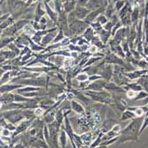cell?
Returning a JSON list of instances; mask_svg holds the SVG:
<instances>
[{
    "label": "cell",
    "mask_w": 148,
    "mask_h": 148,
    "mask_svg": "<svg viewBox=\"0 0 148 148\" xmlns=\"http://www.w3.org/2000/svg\"><path fill=\"white\" fill-rule=\"evenodd\" d=\"M67 13H66L65 11H62L60 13H59L57 26H58V29H60V30H63L65 33L67 32L68 34V20Z\"/></svg>",
    "instance_id": "3957f363"
},
{
    "label": "cell",
    "mask_w": 148,
    "mask_h": 148,
    "mask_svg": "<svg viewBox=\"0 0 148 148\" xmlns=\"http://www.w3.org/2000/svg\"><path fill=\"white\" fill-rule=\"evenodd\" d=\"M102 137H103V133L98 134V137L96 139V141L92 145H90V147H96L98 145H100L101 143V141H102Z\"/></svg>",
    "instance_id": "1f68e13d"
},
{
    "label": "cell",
    "mask_w": 148,
    "mask_h": 148,
    "mask_svg": "<svg viewBox=\"0 0 148 148\" xmlns=\"http://www.w3.org/2000/svg\"><path fill=\"white\" fill-rule=\"evenodd\" d=\"M97 21L100 22V23L101 24V25H105V24L108 21V17H106V15L100 14V15L97 18Z\"/></svg>",
    "instance_id": "4316f807"
},
{
    "label": "cell",
    "mask_w": 148,
    "mask_h": 148,
    "mask_svg": "<svg viewBox=\"0 0 148 148\" xmlns=\"http://www.w3.org/2000/svg\"><path fill=\"white\" fill-rule=\"evenodd\" d=\"M54 114L53 113H49V114H47V115L45 116V118H44V121L45 122H47V123H52L53 121H54Z\"/></svg>",
    "instance_id": "d6a6232c"
},
{
    "label": "cell",
    "mask_w": 148,
    "mask_h": 148,
    "mask_svg": "<svg viewBox=\"0 0 148 148\" xmlns=\"http://www.w3.org/2000/svg\"><path fill=\"white\" fill-rule=\"evenodd\" d=\"M36 1H37V0H28V1H27V4H28V5H29L30 4L34 3V2H36Z\"/></svg>",
    "instance_id": "db71d44e"
},
{
    "label": "cell",
    "mask_w": 148,
    "mask_h": 148,
    "mask_svg": "<svg viewBox=\"0 0 148 148\" xmlns=\"http://www.w3.org/2000/svg\"><path fill=\"white\" fill-rule=\"evenodd\" d=\"M10 131L11 130H9L8 129H6V128H5L3 130H2V136L3 137H9L10 136Z\"/></svg>",
    "instance_id": "f6af8a7d"
},
{
    "label": "cell",
    "mask_w": 148,
    "mask_h": 148,
    "mask_svg": "<svg viewBox=\"0 0 148 148\" xmlns=\"http://www.w3.org/2000/svg\"><path fill=\"white\" fill-rule=\"evenodd\" d=\"M71 106H72L73 110L76 113H84V109L83 106L75 100L71 101Z\"/></svg>",
    "instance_id": "4fadbf2b"
},
{
    "label": "cell",
    "mask_w": 148,
    "mask_h": 148,
    "mask_svg": "<svg viewBox=\"0 0 148 148\" xmlns=\"http://www.w3.org/2000/svg\"><path fill=\"white\" fill-rule=\"evenodd\" d=\"M63 39H64V31L60 29L59 35L54 38L53 43H59V41H61V40H63Z\"/></svg>",
    "instance_id": "4dcf8cb0"
},
{
    "label": "cell",
    "mask_w": 148,
    "mask_h": 148,
    "mask_svg": "<svg viewBox=\"0 0 148 148\" xmlns=\"http://www.w3.org/2000/svg\"><path fill=\"white\" fill-rule=\"evenodd\" d=\"M1 1H2V0H1Z\"/></svg>",
    "instance_id": "6f0895ef"
},
{
    "label": "cell",
    "mask_w": 148,
    "mask_h": 148,
    "mask_svg": "<svg viewBox=\"0 0 148 148\" xmlns=\"http://www.w3.org/2000/svg\"><path fill=\"white\" fill-rule=\"evenodd\" d=\"M147 125H148V119H147V120L145 121V122L144 123V125H143V127H142V129H141V131H142V130H143V129H144Z\"/></svg>",
    "instance_id": "f5cc1de1"
},
{
    "label": "cell",
    "mask_w": 148,
    "mask_h": 148,
    "mask_svg": "<svg viewBox=\"0 0 148 148\" xmlns=\"http://www.w3.org/2000/svg\"><path fill=\"white\" fill-rule=\"evenodd\" d=\"M113 28V23H112L111 21H108V22H106V23L105 24V26H104V29H105L106 30L109 31V32L112 31Z\"/></svg>",
    "instance_id": "74e56055"
},
{
    "label": "cell",
    "mask_w": 148,
    "mask_h": 148,
    "mask_svg": "<svg viewBox=\"0 0 148 148\" xmlns=\"http://www.w3.org/2000/svg\"><path fill=\"white\" fill-rule=\"evenodd\" d=\"M137 17H138V9H137V8H135L134 9V11H133V13H132V21L134 22V23H136V21H137Z\"/></svg>",
    "instance_id": "f35d334b"
},
{
    "label": "cell",
    "mask_w": 148,
    "mask_h": 148,
    "mask_svg": "<svg viewBox=\"0 0 148 148\" xmlns=\"http://www.w3.org/2000/svg\"><path fill=\"white\" fill-rule=\"evenodd\" d=\"M127 95H128L129 98H132V96H133V97L136 96V93H135L134 92H132V90H129V92H127Z\"/></svg>",
    "instance_id": "f907efd6"
},
{
    "label": "cell",
    "mask_w": 148,
    "mask_h": 148,
    "mask_svg": "<svg viewBox=\"0 0 148 148\" xmlns=\"http://www.w3.org/2000/svg\"><path fill=\"white\" fill-rule=\"evenodd\" d=\"M65 58L63 56H60V55H58V56H53L52 58H50V60L52 61V62H55L57 65H59V66H60V65H62L63 63H64V61H65Z\"/></svg>",
    "instance_id": "ffe728a7"
},
{
    "label": "cell",
    "mask_w": 148,
    "mask_h": 148,
    "mask_svg": "<svg viewBox=\"0 0 148 148\" xmlns=\"http://www.w3.org/2000/svg\"><path fill=\"white\" fill-rule=\"evenodd\" d=\"M66 133L64 130L61 131V134H60V142H61V146L65 147L66 143H67V137H66Z\"/></svg>",
    "instance_id": "f546056e"
},
{
    "label": "cell",
    "mask_w": 148,
    "mask_h": 148,
    "mask_svg": "<svg viewBox=\"0 0 148 148\" xmlns=\"http://www.w3.org/2000/svg\"><path fill=\"white\" fill-rule=\"evenodd\" d=\"M124 0H118V1H116L115 3V9L117 11H120L121 8L124 6Z\"/></svg>",
    "instance_id": "e575fe53"
},
{
    "label": "cell",
    "mask_w": 148,
    "mask_h": 148,
    "mask_svg": "<svg viewBox=\"0 0 148 148\" xmlns=\"http://www.w3.org/2000/svg\"><path fill=\"white\" fill-rule=\"evenodd\" d=\"M13 41V38H6V39H3L1 41V48H4L7 44H10Z\"/></svg>",
    "instance_id": "ab89813d"
},
{
    "label": "cell",
    "mask_w": 148,
    "mask_h": 148,
    "mask_svg": "<svg viewBox=\"0 0 148 148\" xmlns=\"http://www.w3.org/2000/svg\"><path fill=\"white\" fill-rule=\"evenodd\" d=\"M13 22V18H8L7 20L4 21L2 23H1V29H6L9 25H11V24Z\"/></svg>",
    "instance_id": "cb8c5ba5"
},
{
    "label": "cell",
    "mask_w": 148,
    "mask_h": 148,
    "mask_svg": "<svg viewBox=\"0 0 148 148\" xmlns=\"http://www.w3.org/2000/svg\"><path fill=\"white\" fill-rule=\"evenodd\" d=\"M84 37H85V39H87L88 41H92V38L94 37V31H93V28L92 27H88V29L84 31Z\"/></svg>",
    "instance_id": "9a60e30c"
},
{
    "label": "cell",
    "mask_w": 148,
    "mask_h": 148,
    "mask_svg": "<svg viewBox=\"0 0 148 148\" xmlns=\"http://www.w3.org/2000/svg\"><path fill=\"white\" fill-rule=\"evenodd\" d=\"M54 3H55V7H56L57 13H60L62 12V7H63V5H61V1L60 0H54Z\"/></svg>",
    "instance_id": "83f0119b"
},
{
    "label": "cell",
    "mask_w": 148,
    "mask_h": 148,
    "mask_svg": "<svg viewBox=\"0 0 148 148\" xmlns=\"http://www.w3.org/2000/svg\"><path fill=\"white\" fill-rule=\"evenodd\" d=\"M76 79L80 82H86L88 80V75L87 74H81V75L77 76Z\"/></svg>",
    "instance_id": "8d00e7d4"
},
{
    "label": "cell",
    "mask_w": 148,
    "mask_h": 148,
    "mask_svg": "<svg viewBox=\"0 0 148 148\" xmlns=\"http://www.w3.org/2000/svg\"><path fill=\"white\" fill-rule=\"evenodd\" d=\"M24 116H25L28 120L29 119H34L37 115H36V113L35 111H32V110H25V111H22Z\"/></svg>",
    "instance_id": "7402d4cb"
},
{
    "label": "cell",
    "mask_w": 148,
    "mask_h": 148,
    "mask_svg": "<svg viewBox=\"0 0 148 148\" xmlns=\"http://www.w3.org/2000/svg\"><path fill=\"white\" fill-rule=\"evenodd\" d=\"M20 1H28V0H20Z\"/></svg>",
    "instance_id": "11a10c76"
},
{
    "label": "cell",
    "mask_w": 148,
    "mask_h": 148,
    "mask_svg": "<svg viewBox=\"0 0 148 148\" xmlns=\"http://www.w3.org/2000/svg\"><path fill=\"white\" fill-rule=\"evenodd\" d=\"M116 1H118V0H116Z\"/></svg>",
    "instance_id": "9f6ffc18"
},
{
    "label": "cell",
    "mask_w": 148,
    "mask_h": 148,
    "mask_svg": "<svg viewBox=\"0 0 148 148\" xmlns=\"http://www.w3.org/2000/svg\"><path fill=\"white\" fill-rule=\"evenodd\" d=\"M88 29V23L82 20H75L73 22L69 23L68 25V34L70 36L76 37L84 33Z\"/></svg>",
    "instance_id": "6da1fadb"
},
{
    "label": "cell",
    "mask_w": 148,
    "mask_h": 148,
    "mask_svg": "<svg viewBox=\"0 0 148 148\" xmlns=\"http://www.w3.org/2000/svg\"><path fill=\"white\" fill-rule=\"evenodd\" d=\"M5 128L11 130V131H13V130L15 131V129H16V127L14 126V124H13V123H12V122H10V123H6L5 126Z\"/></svg>",
    "instance_id": "7bdbcfd3"
},
{
    "label": "cell",
    "mask_w": 148,
    "mask_h": 148,
    "mask_svg": "<svg viewBox=\"0 0 148 148\" xmlns=\"http://www.w3.org/2000/svg\"><path fill=\"white\" fill-rule=\"evenodd\" d=\"M2 115L4 116V118L7 121H9L10 122L13 123V124H16L19 121H21L24 117V114L21 110H9L7 112H5L2 113Z\"/></svg>",
    "instance_id": "7a4b0ae2"
},
{
    "label": "cell",
    "mask_w": 148,
    "mask_h": 148,
    "mask_svg": "<svg viewBox=\"0 0 148 148\" xmlns=\"http://www.w3.org/2000/svg\"><path fill=\"white\" fill-rule=\"evenodd\" d=\"M105 13H106V16L108 17V19L112 18V16L114 14V9H113V5L112 4H110L109 5L106 6V10H105Z\"/></svg>",
    "instance_id": "d6986e66"
},
{
    "label": "cell",
    "mask_w": 148,
    "mask_h": 148,
    "mask_svg": "<svg viewBox=\"0 0 148 148\" xmlns=\"http://www.w3.org/2000/svg\"><path fill=\"white\" fill-rule=\"evenodd\" d=\"M112 130H113V131H115V132H117V133H119V131L121 130V126L120 125H113V129H112Z\"/></svg>",
    "instance_id": "c3c4849f"
},
{
    "label": "cell",
    "mask_w": 148,
    "mask_h": 148,
    "mask_svg": "<svg viewBox=\"0 0 148 148\" xmlns=\"http://www.w3.org/2000/svg\"><path fill=\"white\" fill-rule=\"evenodd\" d=\"M77 5V1L76 0H66V2L63 4V8L66 13H70L73 12L76 9V7Z\"/></svg>",
    "instance_id": "52a82bcc"
},
{
    "label": "cell",
    "mask_w": 148,
    "mask_h": 148,
    "mask_svg": "<svg viewBox=\"0 0 148 148\" xmlns=\"http://www.w3.org/2000/svg\"><path fill=\"white\" fill-rule=\"evenodd\" d=\"M11 76H13V74H12V72H7V73H5V75L3 76V77L1 78V84H5L6 82H8L10 80V78H11Z\"/></svg>",
    "instance_id": "484cf974"
},
{
    "label": "cell",
    "mask_w": 148,
    "mask_h": 148,
    "mask_svg": "<svg viewBox=\"0 0 148 148\" xmlns=\"http://www.w3.org/2000/svg\"><path fill=\"white\" fill-rule=\"evenodd\" d=\"M44 10H43L42 8V4L41 3H38L37 5V10H36V14H35V21H37L39 22L40 19L43 17V16H44Z\"/></svg>",
    "instance_id": "7c38bea8"
},
{
    "label": "cell",
    "mask_w": 148,
    "mask_h": 148,
    "mask_svg": "<svg viewBox=\"0 0 148 148\" xmlns=\"http://www.w3.org/2000/svg\"><path fill=\"white\" fill-rule=\"evenodd\" d=\"M106 81H104V80H98V81H95L94 83H92V84H90L87 87V89L94 90H101L106 86Z\"/></svg>",
    "instance_id": "ba28073f"
},
{
    "label": "cell",
    "mask_w": 148,
    "mask_h": 148,
    "mask_svg": "<svg viewBox=\"0 0 148 148\" xmlns=\"http://www.w3.org/2000/svg\"><path fill=\"white\" fill-rule=\"evenodd\" d=\"M29 125H31V121H22V122H21V124L18 125V127L16 128L15 133L13 134V137H15L16 135H18L19 133L23 132V131H25Z\"/></svg>",
    "instance_id": "8fae6325"
},
{
    "label": "cell",
    "mask_w": 148,
    "mask_h": 148,
    "mask_svg": "<svg viewBox=\"0 0 148 148\" xmlns=\"http://www.w3.org/2000/svg\"><path fill=\"white\" fill-rule=\"evenodd\" d=\"M98 46H96V45H93V46H90V50H89V52L90 53H95L96 52H97V50H98Z\"/></svg>",
    "instance_id": "7dc6e473"
},
{
    "label": "cell",
    "mask_w": 148,
    "mask_h": 148,
    "mask_svg": "<svg viewBox=\"0 0 148 148\" xmlns=\"http://www.w3.org/2000/svg\"><path fill=\"white\" fill-rule=\"evenodd\" d=\"M62 120H63V114H62V111L60 110L58 113H57V116H56V121L59 123L60 125L61 122H62Z\"/></svg>",
    "instance_id": "d590c367"
},
{
    "label": "cell",
    "mask_w": 148,
    "mask_h": 148,
    "mask_svg": "<svg viewBox=\"0 0 148 148\" xmlns=\"http://www.w3.org/2000/svg\"><path fill=\"white\" fill-rule=\"evenodd\" d=\"M9 16H10V13H7L6 15H4V16H1V22H3L4 21L7 20L8 18H9Z\"/></svg>",
    "instance_id": "681fc988"
},
{
    "label": "cell",
    "mask_w": 148,
    "mask_h": 148,
    "mask_svg": "<svg viewBox=\"0 0 148 148\" xmlns=\"http://www.w3.org/2000/svg\"><path fill=\"white\" fill-rule=\"evenodd\" d=\"M32 50H34V51H37V52H41V51H43L44 50V48L43 47H40V46H37V45H34L32 43Z\"/></svg>",
    "instance_id": "bcb514c9"
},
{
    "label": "cell",
    "mask_w": 148,
    "mask_h": 148,
    "mask_svg": "<svg viewBox=\"0 0 148 148\" xmlns=\"http://www.w3.org/2000/svg\"><path fill=\"white\" fill-rule=\"evenodd\" d=\"M21 85H3L1 86V93H5L6 92H11V90L19 88Z\"/></svg>",
    "instance_id": "44dd1931"
},
{
    "label": "cell",
    "mask_w": 148,
    "mask_h": 148,
    "mask_svg": "<svg viewBox=\"0 0 148 148\" xmlns=\"http://www.w3.org/2000/svg\"><path fill=\"white\" fill-rule=\"evenodd\" d=\"M90 12V11L87 9V7L80 6V5H76V9L74 10V13H75L76 19L78 20H85L86 16L89 14Z\"/></svg>",
    "instance_id": "277c9868"
},
{
    "label": "cell",
    "mask_w": 148,
    "mask_h": 148,
    "mask_svg": "<svg viewBox=\"0 0 148 148\" xmlns=\"http://www.w3.org/2000/svg\"><path fill=\"white\" fill-rule=\"evenodd\" d=\"M98 33L100 34V37H101V40H102V42H103L104 44H106V40L108 39V37H109V36H110V33H111V32H109V31H108V30H106L105 29H100V31H98Z\"/></svg>",
    "instance_id": "2e32d148"
},
{
    "label": "cell",
    "mask_w": 148,
    "mask_h": 148,
    "mask_svg": "<svg viewBox=\"0 0 148 148\" xmlns=\"http://www.w3.org/2000/svg\"><path fill=\"white\" fill-rule=\"evenodd\" d=\"M124 35H125V29H120L116 32V34H115V36H114V39L113 40H115L117 43H119L121 40H122Z\"/></svg>",
    "instance_id": "ac0fdd59"
},
{
    "label": "cell",
    "mask_w": 148,
    "mask_h": 148,
    "mask_svg": "<svg viewBox=\"0 0 148 148\" xmlns=\"http://www.w3.org/2000/svg\"><path fill=\"white\" fill-rule=\"evenodd\" d=\"M57 35V32L56 31H52V32H49L47 34L43 37L42 39V44L43 45H47L49 44L52 40H54L55 37Z\"/></svg>",
    "instance_id": "30bf717a"
},
{
    "label": "cell",
    "mask_w": 148,
    "mask_h": 148,
    "mask_svg": "<svg viewBox=\"0 0 148 148\" xmlns=\"http://www.w3.org/2000/svg\"><path fill=\"white\" fill-rule=\"evenodd\" d=\"M35 113H36V115H37V117H39V116H41V115H43V114L44 113V110H43V108H37Z\"/></svg>",
    "instance_id": "b9f144b4"
},
{
    "label": "cell",
    "mask_w": 148,
    "mask_h": 148,
    "mask_svg": "<svg viewBox=\"0 0 148 148\" xmlns=\"http://www.w3.org/2000/svg\"><path fill=\"white\" fill-rule=\"evenodd\" d=\"M89 0H77V5L80 6H86Z\"/></svg>",
    "instance_id": "ee69618b"
},
{
    "label": "cell",
    "mask_w": 148,
    "mask_h": 148,
    "mask_svg": "<svg viewBox=\"0 0 148 148\" xmlns=\"http://www.w3.org/2000/svg\"><path fill=\"white\" fill-rule=\"evenodd\" d=\"M29 100L27 98H23L22 96H20V95H14V101L15 102H27L29 101Z\"/></svg>",
    "instance_id": "f1b7e54d"
},
{
    "label": "cell",
    "mask_w": 148,
    "mask_h": 148,
    "mask_svg": "<svg viewBox=\"0 0 148 148\" xmlns=\"http://www.w3.org/2000/svg\"><path fill=\"white\" fill-rule=\"evenodd\" d=\"M106 62L109 63H116V64H123V62H121V60L120 59H118L117 57H115L114 54H109L106 58Z\"/></svg>",
    "instance_id": "e0dca14e"
},
{
    "label": "cell",
    "mask_w": 148,
    "mask_h": 148,
    "mask_svg": "<svg viewBox=\"0 0 148 148\" xmlns=\"http://www.w3.org/2000/svg\"><path fill=\"white\" fill-rule=\"evenodd\" d=\"M20 84H26L29 85H37V86H44L45 84L44 78H35V79H26L21 80Z\"/></svg>",
    "instance_id": "8992f818"
},
{
    "label": "cell",
    "mask_w": 148,
    "mask_h": 148,
    "mask_svg": "<svg viewBox=\"0 0 148 148\" xmlns=\"http://www.w3.org/2000/svg\"><path fill=\"white\" fill-rule=\"evenodd\" d=\"M82 140L84 141V144L89 145L90 140H92V133H86L82 136Z\"/></svg>",
    "instance_id": "603a6c76"
},
{
    "label": "cell",
    "mask_w": 148,
    "mask_h": 148,
    "mask_svg": "<svg viewBox=\"0 0 148 148\" xmlns=\"http://www.w3.org/2000/svg\"><path fill=\"white\" fill-rule=\"evenodd\" d=\"M136 116V113H131L130 111H126L124 113L122 114V116H121V120L122 121H124L126 119H129V118H133Z\"/></svg>",
    "instance_id": "d4e9b609"
},
{
    "label": "cell",
    "mask_w": 148,
    "mask_h": 148,
    "mask_svg": "<svg viewBox=\"0 0 148 148\" xmlns=\"http://www.w3.org/2000/svg\"><path fill=\"white\" fill-rule=\"evenodd\" d=\"M100 78H101V76H90V81H93V80H98V79H100Z\"/></svg>",
    "instance_id": "816d5d0a"
},
{
    "label": "cell",
    "mask_w": 148,
    "mask_h": 148,
    "mask_svg": "<svg viewBox=\"0 0 148 148\" xmlns=\"http://www.w3.org/2000/svg\"><path fill=\"white\" fill-rule=\"evenodd\" d=\"M8 48L11 49V50H12L13 52H14L15 53H17V54L20 52V50H19L18 48H16V46H15L13 44H8Z\"/></svg>",
    "instance_id": "60d3db41"
},
{
    "label": "cell",
    "mask_w": 148,
    "mask_h": 148,
    "mask_svg": "<svg viewBox=\"0 0 148 148\" xmlns=\"http://www.w3.org/2000/svg\"><path fill=\"white\" fill-rule=\"evenodd\" d=\"M44 6H45V11L47 12L49 18L57 24V21H58V18H59V13H55L53 10H52V8L49 6L48 3H44Z\"/></svg>",
    "instance_id": "9c48e42d"
},
{
    "label": "cell",
    "mask_w": 148,
    "mask_h": 148,
    "mask_svg": "<svg viewBox=\"0 0 148 148\" xmlns=\"http://www.w3.org/2000/svg\"><path fill=\"white\" fill-rule=\"evenodd\" d=\"M108 2V0H89V2L86 5V7L90 11H93L101 7L104 4Z\"/></svg>",
    "instance_id": "5b68a950"
},
{
    "label": "cell",
    "mask_w": 148,
    "mask_h": 148,
    "mask_svg": "<svg viewBox=\"0 0 148 148\" xmlns=\"http://www.w3.org/2000/svg\"><path fill=\"white\" fill-rule=\"evenodd\" d=\"M13 101H14V95H13V94H11V93L4 94V95L1 97V103H3V104L12 103Z\"/></svg>",
    "instance_id": "5bb4252c"
},
{
    "label": "cell",
    "mask_w": 148,
    "mask_h": 148,
    "mask_svg": "<svg viewBox=\"0 0 148 148\" xmlns=\"http://www.w3.org/2000/svg\"><path fill=\"white\" fill-rule=\"evenodd\" d=\"M92 44L93 45H96V46H102V42L101 40L98 38V37H94L92 40Z\"/></svg>",
    "instance_id": "836d02e7"
}]
</instances>
